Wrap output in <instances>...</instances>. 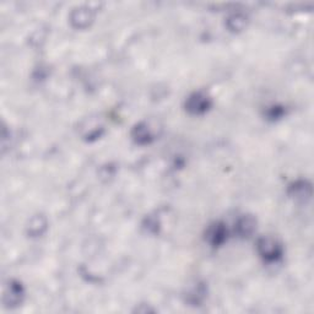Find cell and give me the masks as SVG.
Returning a JSON list of instances; mask_svg holds the SVG:
<instances>
[{
    "label": "cell",
    "instance_id": "obj_1",
    "mask_svg": "<svg viewBox=\"0 0 314 314\" xmlns=\"http://www.w3.org/2000/svg\"><path fill=\"white\" fill-rule=\"evenodd\" d=\"M258 252L266 262H276L281 258L282 247L278 241L271 237H263L258 241Z\"/></svg>",
    "mask_w": 314,
    "mask_h": 314
},
{
    "label": "cell",
    "instance_id": "obj_2",
    "mask_svg": "<svg viewBox=\"0 0 314 314\" xmlns=\"http://www.w3.org/2000/svg\"><path fill=\"white\" fill-rule=\"evenodd\" d=\"M211 107V99L204 92H194L188 97L185 109L194 115L204 114Z\"/></svg>",
    "mask_w": 314,
    "mask_h": 314
},
{
    "label": "cell",
    "instance_id": "obj_3",
    "mask_svg": "<svg viewBox=\"0 0 314 314\" xmlns=\"http://www.w3.org/2000/svg\"><path fill=\"white\" fill-rule=\"evenodd\" d=\"M226 238H227V228L221 222H216V224L211 225L206 231V240L212 247L221 246L226 241Z\"/></svg>",
    "mask_w": 314,
    "mask_h": 314
},
{
    "label": "cell",
    "instance_id": "obj_4",
    "mask_svg": "<svg viewBox=\"0 0 314 314\" xmlns=\"http://www.w3.org/2000/svg\"><path fill=\"white\" fill-rule=\"evenodd\" d=\"M23 298H24V288L21 286V284H18V282L12 281L10 282V285H9L8 290L5 291L4 295V303L6 307H16L23 302Z\"/></svg>",
    "mask_w": 314,
    "mask_h": 314
},
{
    "label": "cell",
    "instance_id": "obj_5",
    "mask_svg": "<svg viewBox=\"0 0 314 314\" xmlns=\"http://www.w3.org/2000/svg\"><path fill=\"white\" fill-rule=\"evenodd\" d=\"M131 135H133V139L135 140V143L140 144V145H145V144H149L150 141L152 140L151 131H150L149 127H147L145 123L138 124L133 129Z\"/></svg>",
    "mask_w": 314,
    "mask_h": 314
},
{
    "label": "cell",
    "instance_id": "obj_6",
    "mask_svg": "<svg viewBox=\"0 0 314 314\" xmlns=\"http://www.w3.org/2000/svg\"><path fill=\"white\" fill-rule=\"evenodd\" d=\"M91 20H92V12L87 9H80V10H75L71 15V23L75 27L84 28L89 26Z\"/></svg>",
    "mask_w": 314,
    "mask_h": 314
},
{
    "label": "cell",
    "instance_id": "obj_7",
    "mask_svg": "<svg viewBox=\"0 0 314 314\" xmlns=\"http://www.w3.org/2000/svg\"><path fill=\"white\" fill-rule=\"evenodd\" d=\"M235 228H237L238 234L242 235V237H248L256 230V220L252 216H243V218L238 220Z\"/></svg>",
    "mask_w": 314,
    "mask_h": 314
},
{
    "label": "cell",
    "instance_id": "obj_8",
    "mask_svg": "<svg viewBox=\"0 0 314 314\" xmlns=\"http://www.w3.org/2000/svg\"><path fill=\"white\" fill-rule=\"evenodd\" d=\"M46 220L42 216H36V218L31 220L30 226H28V232L32 235H41L46 230Z\"/></svg>",
    "mask_w": 314,
    "mask_h": 314
},
{
    "label": "cell",
    "instance_id": "obj_9",
    "mask_svg": "<svg viewBox=\"0 0 314 314\" xmlns=\"http://www.w3.org/2000/svg\"><path fill=\"white\" fill-rule=\"evenodd\" d=\"M292 195L296 198H309L312 189H310V185L307 184L306 182H301V183H296L292 187Z\"/></svg>",
    "mask_w": 314,
    "mask_h": 314
}]
</instances>
